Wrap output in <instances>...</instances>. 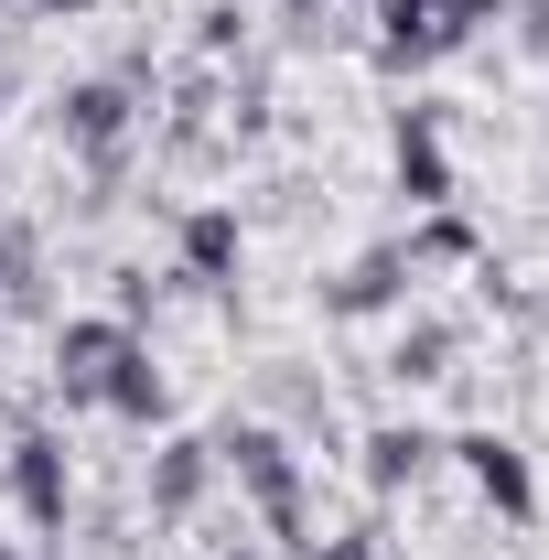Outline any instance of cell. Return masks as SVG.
I'll use <instances>...</instances> for the list:
<instances>
[{
  "label": "cell",
  "instance_id": "1",
  "mask_svg": "<svg viewBox=\"0 0 549 560\" xmlns=\"http://www.w3.org/2000/svg\"><path fill=\"white\" fill-rule=\"evenodd\" d=\"M130 324H119V313H86V324H66V335H55V388H66V410H97V399H108V377H119V366H130Z\"/></svg>",
  "mask_w": 549,
  "mask_h": 560
},
{
  "label": "cell",
  "instance_id": "2",
  "mask_svg": "<svg viewBox=\"0 0 549 560\" xmlns=\"http://www.w3.org/2000/svg\"><path fill=\"white\" fill-rule=\"evenodd\" d=\"M215 464H226L237 486L259 495L280 528L302 517V464H291V442H280V431H259V420H248V431H226V442H215Z\"/></svg>",
  "mask_w": 549,
  "mask_h": 560
},
{
  "label": "cell",
  "instance_id": "3",
  "mask_svg": "<svg viewBox=\"0 0 549 560\" xmlns=\"http://www.w3.org/2000/svg\"><path fill=\"white\" fill-rule=\"evenodd\" d=\"M506 0H388V55L420 66V55H442V44H464L475 22H495Z\"/></svg>",
  "mask_w": 549,
  "mask_h": 560
},
{
  "label": "cell",
  "instance_id": "4",
  "mask_svg": "<svg viewBox=\"0 0 549 560\" xmlns=\"http://www.w3.org/2000/svg\"><path fill=\"white\" fill-rule=\"evenodd\" d=\"M11 486H22V517H33V528H66V442L22 431V442H11Z\"/></svg>",
  "mask_w": 549,
  "mask_h": 560
},
{
  "label": "cell",
  "instance_id": "5",
  "mask_svg": "<svg viewBox=\"0 0 549 560\" xmlns=\"http://www.w3.org/2000/svg\"><path fill=\"white\" fill-rule=\"evenodd\" d=\"M399 195H410V206H453V162H442L431 108H410V119H399Z\"/></svg>",
  "mask_w": 549,
  "mask_h": 560
},
{
  "label": "cell",
  "instance_id": "6",
  "mask_svg": "<svg viewBox=\"0 0 549 560\" xmlns=\"http://www.w3.org/2000/svg\"><path fill=\"white\" fill-rule=\"evenodd\" d=\"M206 486H215V442H162V464H151V506L184 517Z\"/></svg>",
  "mask_w": 549,
  "mask_h": 560
},
{
  "label": "cell",
  "instance_id": "7",
  "mask_svg": "<svg viewBox=\"0 0 549 560\" xmlns=\"http://www.w3.org/2000/svg\"><path fill=\"white\" fill-rule=\"evenodd\" d=\"M464 453V475H475L506 517H528V464H517V442H495V431H475V442H453Z\"/></svg>",
  "mask_w": 549,
  "mask_h": 560
},
{
  "label": "cell",
  "instance_id": "8",
  "mask_svg": "<svg viewBox=\"0 0 549 560\" xmlns=\"http://www.w3.org/2000/svg\"><path fill=\"white\" fill-rule=\"evenodd\" d=\"M66 140L75 151H119V140H130V97H119V86H75L66 97Z\"/></svg>",
  "mask_w": 549,
  "mask_h": 560
},
{
  "label": "cell",
  "instance_id": "9",
  "mask_svg": "<svg viewBox=\"0 0 549 560\" xmlns=\"http://www.w3.org/2000/svg\"><path fill=\"white\" fill-rule=\"evenodd\" d=\"M184 270L206 280V291H226V270H237V215H226V206L184 215Z\"/></svg>",
  "mask_w": 549,
  "mask_h": 560
},
{
  "label": "cell",
  "instance_id": "10",
  "mask_svg": "<svg viewBox=\"0 0 549 560\" xmlns=\"http://www.w3.org/2000/svg\"><path fill=\"white\" fill-rule=\"evenodd\" d=\"M97 410H119V420H162V410H173V399H162V377H151V346H130V366L108 377V399H97Z\"/></svg>",
  "mask_w": 549,
  "mask_h": 560
},
{
  "label": "cell",
  "instance_id": "11",
  "mask_svg": "<svg viewBox=\"0 0 549 560\" xmlns=\"http://www.w3.org/2000/svg\"><path fill=\"white\" fill-rule=\"evenodd\" d=\"M431 453H442L431 431H377V464H366V475H377V486H410V475H431Z\"/></svg>",
  "mask_w": 549,
  "mask_h": 560
},
{
  "label": "cell",
  "instance_id": "12",
  "mask_svg": "<svg viewBox=\"0 0 549 560\" xmlns=\"http://www.w3.org/2000/svg\"><path fill=\"white\" fill-rule=\"evenodd\" d=\"M442 355H453V335L420 324V335H399V377H442Z\"/></svg>",
  "mask_w": 549,
  "mask_h": 560
},
{
  "label": "cell",
  "instance_id": "13",
  "mask_svg": "<svg viewBox=\"0 0 549 560\" xmlns=\"http://www.w3.org/2000/svg\"><path fill=\"white\" fill-rule=\"evenodd\" d=\"M528 44H549V0H528Z\"/></svg>",
  "mask_w": 549,
  "mask_h": 560
},
{
  "label": "cell",
  "instance_id": "14",
  "mask_svg": "<svg viewBox=\"0 0 549 560\" xmlns=\"http://www.w3.org/2000/svg\"><path fill=\"white\" fill-rule=\"evenodd\" d=\"M324 560H366V539H335V550H324Z\"/></svg>",
  "mask_w": 549,
  "mask_h": 560
},
{
  "label": "cell",
  "instance_id": "15",
  "mask_svg": "<svg viewBox=\"0 0 549 560\" xmlns=\"http://www.w3.org/2000/svg\"><path fill=\"white\" fill-rule=\"evenodd\" d=\"M33 11H97V0H33Z\"/></svg>",
  "mask_w": 549,
  "mask_h": 560
},
{
  "label": "cell",
  "instance_id": "16",
  "mask_svg": "<svg viewBox=\"0 0 549 560\" xmlns=\"http://www.w3.org/2000/svg\"><path fill=\"white\" fill-rule=\"evenodd\" d=\"M280 11H324V0H280Z\"/></svg>",
  "mask_w": 549,
  "mask_h": 560
},
{
  "label": "cell",
  "instance_id": "17",
  "mask_svg": "<svg viewBox=\"0 0 549 560\" xmlns=\"http://www.w3.org/2000/svg\"><path fill=\"white\" fill-rule=\"evenodd\" d=\"M0 97H11V66H0Z\"/></svg>",
  "mask_w": 549,
  "mask_h": 560
},
{
  "label": "cell",
  "instance_id": "18",
  "mask_svg": "<svg viewBox=\"0 0 549 560\" xmlns=\"http://www.w3.org/2000/svg\"><path fill=\"white\" fill-rule=\"evenodd\" d=\"M0 560H22V550H11V539H0Z\"/></svg>",
  "mask_w": 549,
  "mask_h": 560
}]
</instances>
